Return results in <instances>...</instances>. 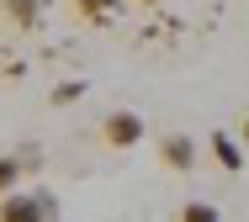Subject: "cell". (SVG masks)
Returning a JSON list of instances; mask_svg holds the SVG:
<instances>
[{
  "instance_id": "obj_8",
  "label": "cell",
  "mask_w": 249,
  "mask_h": 222,
  "mask_svg": "<svg viewBox=\"0 0 249 222\" xmlns=\"http://www.w3.org/2000/svg\"><path fill=\"white\" fill-rule=\"evenodd\" d=\"M74 11H80L85 21H96V16H111V11H117V0H74Z\"/></svg>"
},
{
  "instance_id": "obj_11",
  "label": "cell",
  "mask_w": 249,
  "mask_h": 222,
  "mask_svg": "<svg viewBox=\"0 0 249 222\" xmlns=\"http://www.w3.org/2000/svg\"><path fill=\"white\" fill-rule=\"evenodd\" d=\"M138 5H159V0H138Z\"/></svg>"
},
{
  "instance_id": "obj_10",
  "label": "cell",
  "mask_w": 249,
  "mask_h": 222,
  "mask_svg": "<svg viewBox=\"0 0 249 222\" xmlns=\"http://www.w3.org/2000/svg\"><path fill=\"white\" fill-rule=\"evenodd\" d=\"M244 148H249V116H244Z\"/></svg>"
},
{
  "instance_id": "obj_4",
  "label": "cell",
  "mask_w": 249,
  "mask_h": 222,
  "mask_svg": "<svg viewBox=\"0 0 249 222\" xmlns=\"http://www.w3.org/2000/svg\"><path fill=\"white\" fill-rule=\"evenodd\" d=\"M207 148H212V159H217V164L228 169V174H239V169H244V154H249V148H244V138H228V132L217 127Z\"/></svg>"
},
{
  "instance_id": "obj_1",
  "label": "cell",
  "mask_w": 249,
  "mask_h": 222,
  "mask_svg": "<svg viewBox=\"0 0 249 222\" xmlns=\"http://www.w3.org/2000/svg\"><path fill=\"white\" fill-rule=\"evenodd\" d=\"M53 217H58V201L48 190H32V196L11 190V196H0V222H53Z\"/></svg>"
},
{
  "instance_id": "obj_5",
  "label": "cell",
  "mask_w": 249,
  "mask_h": 222,
  "mask_svg": "<svg viewBox=\"0 0 249 222\" xmlns=\"http://www.w3.org/2000/svg\"><path fill=\"white\" fill-rule=\"evenodd\" d=\"M5 16H11V27L32 32V27H37V16H43V0H5Z\"/></svg>"
},
{
  "instance_id": "obj_2",
  "label": "cell",
  "mask_w": 249,
  "mask_h": 222,
  "mask_svg": "<svg viewBox=\"0 0 249 222\" xmlns=\"http://www.w3.org/2000/svg\"><path fill=\"white\" fill-rule=\"evenodd\" d=\"M101 143L106 148H138L143 143V116L138 111H106V122H101Z\"/></svg>"
},
{
  "instance_id": "obj_6",
  "label": "cell",
  "mask_w": 249,
  "mask_h": 222,
  "mask_svg": "<svg viewBox=\"0 0 249 222\" xmlns=\"http://www.w3.org/2000/svg\"><path fill=\"white\" fill-rule=\"evenodd\" d=\"M175 222H223V212H217L212 201H186V206L175 212Z\"/></svg>"
},
{
  "instance_id": "obj_9",
  "label": "cell",
  "mask_w": 249,
  "mask_h": 222,
  "mask_svg": "<svg viewBox=\"0 0 249 222\" xmlns=\"http://www.w3.org/2000/svg\"><path fill=\"white\" fill-rule=\"evenodd\" d=\"M80 95H85V85H80V79H74V85H58V90H53V106H74Z\"/></svg>"
},
{
  "instance_id": "obj_7",
  "label": "cell",
  "mask_w": 249,
  "mask_h": 222,
  "mask_svg": "<svg viewBox=\"0 0 249 222\" xmlns=\"http://www.w3.org/2000/svg\"><path fill=\"white\" fill-rule=\"evenodd\" d=\"M21 169H27V159H16V154H0V196H11V190H16Z\"/></svg>"
},
{
  "instance_id": "obj_3",
  "label": "cell",
  "mask_w": 249,
  "mask_h": 222,
  "mask_svg": "<svg viewBox=\"0 0 249 222\" xmlns=\"http://www.w3.org/2000/svg\"><path fill=\"white\" fill-rule=\"evenodd\" d=\"M159 164L164 169H196V143L186 138V132H170V138H159Z\"/></svg>"
}]
</instances>
